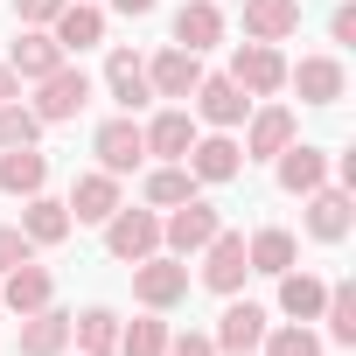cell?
Here are the masks:
<instances>
[{
	"mask_svg": "<svg viewBox=\"0 0 356 356\" xmlns=\"http://www.w3.org/2000/svg\"><path fill=\"white\" fill-rule=\"evenodd\" d=\"M217 231H224V217H217V203H203V196L161 210V252H175V259H196Z\"/></svg>",
	"mask_w": 356,
	"mask_h": 356,
	"instance_id": "cell-1",
	"label": "cell"
},
{
	"mask_svg": "<svg viewBox=\"0 0 356 356\" xmlns=\"http://www.w3.org/2000/svg\"><path fill=\"white\" fill-rule=\"evenodd\" d=\"M133 300H140V307H154V314L182 307V300H189V259H175V252L140 259V266H133Z\"/></svg>",
	"mask_w": 356,
	"mask_h": 356,
	"instance_id": "cell-2",
	"label": "cell"
},
{
	"mask_svg": "<svg viewBox=\"0 0 356 356\" xmlns=\"http://www.w3.org/2000/svg\"><path fill=\"white\" fill-rule=\"evenodd\" d=\"M224 77L245 98H273V91H286V56H280V42H238Z\"/></svg>",
	"mask_w": 356,
	"mask_h": 356,
	"instance_id": "cell-3",
	"label": "cell"
},
{
	"mask_svg": "<svg viewBox=\"0 0 356 356\" xmlns=\"http://www.w3.org/2000/svg\"><path fill=\"white\" fill-rule=\"evenodd\" d=\"M91 91H98V84H91L77 63H63V70H49V77L35 84V105H29V112H35L42 126H70V119L91 105Z\"/></svg>",
	"mask_w": 356,
	"mask_h": 356,
	"instance_id": "cell-4",
	"label": "cell"
},
{
	"mask_svg": "<svg viewBox=\"0 0 356 356\" xmlns=\"http://www.w3.org/2000/svg\"><path fill=\"white\" fill-rule=\"evenodd\" d=\"M105 252L119 259V266H140V259H154L161 252V210H112L105 217Z\"/></svg>",
	"mask_w": 356,
	"mask_h": 356,
	"instance_id": "cell-5",
	"label": "cell"
},
{
	"mask_svg": "<svg viewBox=\"0 0 356 356\" xmlns=\"http://www.w3.org/2000/svg\"><path fill=\"white\" fill-rule=\"evenodd\" d=\"M91 154H98V168H105V175H119V182H126V175L147 161V133H140V119H133V112L105 119V126L91 133Z\"/></svg>",
	"mask_w": 356,
	"mask_h": 356,
	"instance_id": "cell-6",
	"label": "cell"
},
{
	"mask_svg": "<svg viewBox=\"0 0 356 356\" xmlns=\"http://www.w3.org/2000/svg\"><path fill=\"white\" fill-rule=\"evenodd\" d=\"M189 112H196L210 133H238V126H245V112H252V98H245L231 77H210V70H203V84L189 91Z\"/></svg>",
	"mask_w": 356,
	"mask_h": 356,
	"instance_id": "cell-7",
	"label": "cell"
},
{
	"mask_svg": "<svg viewBox=\"0 0 356 356\" xmlns=\"http://www.w3.org/2000/svg\"><path fill=\"white\" fill-rule=\"evenodd\" d=\"M300 203H307V217H300V224H307V238H314V245H342V238H349V224H356V196H349L342 182H321V189H314V196H300Z\"/></svg>",
	"mask_w": 356,
	"mask_h": 356,
	"instance_id": "cell-8",
	"label": "cell"
},
{
	"mask_svg": "<svg viewBox=\"0 0 356 356\" xmlns=\"http://www.w3.org/2000/svg\"><path fill=\"white\" fill-rule=\"evenodd\" d=\"M196 259H203V273H196V280H203L210 293H224V300H231V293L245 286V273H252V259H245V231H217Z\"/></svg>",
	"mask_w": 356,
	"mask_h": 356,
	"instance_id": "cell-9",
	"label": "cell"
},
{
	"mask_svg": "<svg viewBox=\"0 0 356 356\" xmlns=\"http://www.w3.org/2000/svg\"><path fill=\"white\" fill-rule=\"evenodd\" d=\"M266 328H273V314H266L259 300H238V293H231V307L217 314L210 342H217V356H245V349H259V342H266Z\"/></svg>",
	"mask_w": 356,
	"mask_h": 356,
	"instance_id": "cell-10",
	"label": "cell"
},
{
	"mask_svg": "<svg viewBox=\"0 0 356 356\" xmlns=\"http://www.w3.org/2000/svg\"><path fill=\"white\" fill-rule=\"evenodd\" d=\"M182 168L196 175V182H238V175H245V147L231 133H196L189 154H182Z\"/></svg>",
	"mask_w": 356,
	"mask_h": 356,
	"instance_id": "cell-11",
	"label": "cell"
},
{
	"mask_svg": "<svg viewBox=\"0 0 356 356\" xmlns=\"http://www.w3.org/2000/svg\"><path fill=\"white\" fill-rule=\"evenodd\" d=\"M286 84L300 91V105H342L349 70H342V56H300V63H286Z\"/></svg>",
	"mask_w": 356,
	"mask_h": 356,
	"instance_id": "cell-12",
	"label": "cell"
},
{
	"mask_svg": "<svg viewBox=\"0 0 356 356\" xmlns=\"http://www.w3.org/2000/svg\"><path fill=\"white\" fill-rule=\"evenodd\" d=\"M273 175H280V189L286 196H314L328 182V147H307V140H286L273 154Z\"/></svg>",
	"mask_w": 356,
	"mask_h": 356,
	"instance_id": "cell-13",
	"label": "cell"
},
{
	"mask_svg": "<svg viewBox=\"0 0 356 356\" xmlns=\"http://www.w3.org/2000/svg\"><path fill=\"white\" fill-rule=\"evenodd\" d=\"M286 140H300V119L286 112V105H259V112H245V161H273Z\"/></svg>",
	"mask_w": 356,
	"mask_h": 356,
	"instance_id": "cell-14",
	"label": "cell"
},
{
	"mask_svg": "<svg viewBox=\"0 0 356 356\" xmlns=\"http://www.w3.org/2000/svg\"><path fill=\"white\" fill-rule=\"evenodd\" d=\"M196 84H203V56L196 49H175L168 42L161 56H147V91L154 98H189Z\"/></svg>",
	"mask_w": 356,
	"mask_h": 356,
	"instance_id": "cell-15",
	"label": "cell"
},
{
	"mask_svg": "<svg viewBox=\"0 0 356 356\" xmlns=\"http://www.w3.org/2000/svg\"><path fill=\"white\" fill-rule=\"evenodd\" d=\"M70 56H63V42L49 35V29H22L15 35V49H8V70L22 77V84H42L49 70H63Z\"/></svg>",
	"mask_w": 356,
	"mask_h": 356,
	"instance_id": "cell-16",
	"label": "cell"
},
{
	"mask_svg": "<svg viewBox=\"0 0 356 356\" xmlns=\"http://www.w3.org/2000/svg\"><path fill=\"white\" fill-rule=\"evenodd\" d=\"M22 238H29L35 252H49V245H63V238H70V203H56L49 189H35V196H22Z\"/></svg>",
	"mask_w": 356,
	"mask_h": 356,
	"instance_id": "cell-17",
	"label": "cell"
},
{
	"mask_svg": "<svg viewBox=\"0 0 356 356\" xmlns=\"http://www.w3.org/2000/svg\"><path fill=\"white\" fill-rule=\"evenodd\" d=\"M119 203H126L119 196V175H105V168H91V175L70 182V224H105Z\"/></svg>",
	"mask_w": 356,
	"mask_h": 356,
	"instance_id": "cell-18",
	"label": "cell"
},
{
	"mask_svg": "<svg viewBox=\"0 0 356 356\" xmlns=\"http://www.w3.org/2000/svg\"><path fill=\"white\" fill-rule=\"evenodd\" d=\"M49 300H56V273L35 266V259L0 280V307H8V314H35V307H49Z\"/></svg>",
	"mask_w": 356,
	"mask_h": 356,
	"instance_id": "cell-19",
	"label": "cell"
},
{
	"mask_svg": "<svg viewBox=\"0 0 356 356\" xmlns=\"http://www.w3.org/2000/svg\"><path fill=\"white\" fill-rule=\"evenodd\" d=\"M224 42V8L217 0H182V8H175V49H217Z\"/></svg>",
	"mask_w": 356,
	"mask_h": 356,
	"instance_id": "cell-20",
	"label": "cell"
},
{
	"mask_svg": "<svg viewBox=\"0 0 356 356\" xmlns=\"http://www.w3.org/2000/svg\"><path fill=\"white\" fill-rule=\"evenodd\" d=\"M49 35L63 42V56L70 49H98L105 42V8H98V0H63V15L49 22Z\"/></svg>",
	"mask_w": 356,
	"mask_h": 356,
	"instance_id": "cell-21",
	"label": "cell"
},
{
	"mask_svg": "<svg viewBox=\"0 0 356 356\" xmlns=\"http://www.w3.org/2000/svg\"><path fill=\"white\" fill-rule=\"evenodd\" d=\"M49 189V154L42 147H0V196H35Z\"/></svg>",
	"mask_w": 356,
	"mask_h": 356,
	"instance_id": "cell-22",
	"label": "cell"
},
{
	"mask_svg": "<svg viewBox=\"0 0 356 356\" xmlns=\"http://www.w3.org/2000/svg\"><path fill=\"white\" fill-rule=\"evenodd\" d=\"M140 133H147V154H154V161H182V154H189V140H196V112L168 105V112H154Z\"/></svg>",
	"mask_w": 356,
	"mask_h": 356,
	"instance_id": "cell-23",
	"label": "cell"
},
{
	"mask_svg": "<svg viewBox=\"0 0 356 356\" xmlns=\"http://www.w3.org/2000/svg\"><path fill=\"white\" fill-rule=\"evenodd\" d=\"M105 91H112L119 112H140V105L154 98V91H147V63H140L133 49H112V56H105Z\"/></svg>",
	"mask_w": 356,
	"mask_h": 356,
	"instance_id": "cell-24",
	"label": "cell"
},
{
	"mask_svg": "<svg viewBox=\"0 0 356 356\" xmlns=\"http://www.w3.org/2000/svg\"><path fill=\"white\" fill-rule=\"evenodd\" d=\"M63 349H70V314L56 300L22 314V356H63Z\"/></svg>",
	"mask_w": 356,
	"mask_h": 356,
	"instance_id": "cell-25",
	"label": "cell"
},
{
	"mask_svg": "<svg viewBox=\"0 0 356 356\" xmlns=\"http://www.w3.org/2000/svg\"><path fill=\"white\" fill-rule=\"evenodd\" d=\"M300 29V0H245V42H286Z\"/></svg>",
	"mask_w": 356,
	"mask_h": 356,
	"instance_id": "cell-26",
	"label": "cell"
},
{
	"mask_svg": "<svg viewBox=\"0 0 356 356\" xmlns=\"http://www.w3.org/2000/svg\"><path fill=\"white\" fill-rule=\"evenodd\" d=\"M321 300H328V280H314V273H300V266L280 273V314H286V321H321Z\"/></svg>",
	"mask_w": 356,
	"mask_h": 356,
	"instance_id": "cell-27",
	"label": "cell"
},
{
	"mask_svg": "<svg viewBox=\"0 0 356 356\" xmlns=\"http://www.w3.org/2000/svg\"><path fill=\"white\" fill-rule=\"evenodd\" d=\"M245 259H252V273H266V280H280L293 259H300V245H293V231H280V224H266V231H252L245 238Z\"/></svg>",
	"mask_w": 356,
	"mask_h": 356,
	"instance_id": "cell-28",
	"label": "cell"
},
{
	"mask_svg": "<svg viewBox=\"0 0 356 356\" xmlns=\"http://www.w3.org/2000/svg\"><path fill=\"white\" fill-rule=\"evenodd\" d=\"M196 189H203V182H196L182 161H161V168H147V189H140V196H147V210H175V203H189Z\"/></svg>",
	"mask_w": 356,
	"mask_h": 356,
	"instance_id": "cell-29",
	"label": "cell"
},
{
	"mask_svg": "<svg viewBox=\"0 0 356 356\" xmlns=\"http://www.w3.org/2000/svg\"><path fill=\"white\" fill-rule=\"evenodd\" d=\"M70 342H77L84 356H112V349H119V314H112V307H84V314H70Z\"/></svg>",
	"mask_w": 356,
	"mask_h": 356,
	"instance_id": "cell-30",
	"label": "cell"
},
{
	"mask_svg": "<svg viewBox=\"0 0 356 356\" xmlns=\"http://www.w3.org/2000/svg\"><path fill=\"white\" fill-rule=\"evenodd\" d=\"M168 335H175V328L147 307L140 321H119V356H161V349H168Z\"/></svg>",
	"mask_w": 356,
	"mask_h": 356,
	"instance_id": "cell-31",
	"label": "cell"
},
{
	"mask_svg": "<svg viewBox=\"0 0 356 356\" xmlns=\"http://www.w3.org/2000/svg\"><path fill=\"white\" fill-rule=\"evenodd\" d=\"M259 356H321V335L307 321H280V328H266Z\"/></svg>",
	"mask_w": 356,
	"mask_h": 356,
	"instance_id": "cell-32",
	"label": "cell"
},
{
	"mask_svg": "<svg viewBox=\"0 0 356 356\" xmlns=\"http://www.w3.org/2000/svg\"><path fill=\"white\" fill-rule=\"evenodd\" d=\"M321 321H328V335H335V342H356V286H349V280H335V286H328Z\"/></svg>",
	"mask_w": 356,
	"mask_h": 356,
	"instance_id": "cell-33",
	"label": "cell"
},
{
	"mask_svg": "<svg viewBox=\"0 0 356 356\" xmlns=\"http://www.w3.org/2000/svg\"><path fill=\"white\" fill-rule=\"evenodd\" d=\"M35 140H42V119L22 98H8V105H0V147H35Z\"/></svg>",
	"mask_w": 356,
	"mask_h": 356,
	"instance_id": "cell-34",
	"label": "cell"
},
{
	"mask_svg": "<svg viewBox=\"0 0 356 356\" xmlns=\"http://www.w3.org/2000/svg\"><path fill=\"white\" fill-rule=\"evenodd\" d=\"M35 259V245L22 238V224H0V273H15V266H29Z\"/></svg>",
	"mask_w": 356,
	"mask_h": 356,
	"instance_id": "cell-35",
	"label": "cell"
},
{
	"mask_svg": "<svg viewBox=\"0 0 356 356\" xmlns=\"http://www.w3.org/2000/svg\"><path fill=\"white\" fill-rule=\"evenodd\" d=\"M56 15H63V0H15V22L22 29H49Z\"/></svg>",
	"mask_w": 356,
	"mask_h": 356,
	"instance_id": "cell-36",
	"label": "cell"
},
{
	"mask_svg": "<svg viewBox=\"0 0 356 356\" xmlns=\"http://www.w3.org/2000/svg\"><path fill=\"white\" fill-rule=\"evenodd\" d=\"M161 356H217V342L189 328V335H168V349H161Z\"/></svg>",
	"mask_w": 356,
	"mask_h": 356,
	"instance_id": "cell-37",
	"label": "cell"
},
{
	"mask_svg": "<svg viewBox=\"0 0 356 356\" xmlns=\"http://www.w3.org/2000/svg\"><path fill=\"white\" fill-rule=\"evenodd\" d=\"M328 35H335V42H342V49H349V42H356V0H342V8H335V15H328Z\"/></svg>",
	"mask_w": 356,
	"mask_h": 356,
	"instance_id": "cell-38",
	"label": "cell"
},
{
	"mask_svg": "<svg viewBox=\"0 0 356 356\" xmlns=\"http://www.w3.org/2000/svg\"><path fill=\"white\" fill-rule=\"evenodd\" d=\"M112 8H119L126 22H140V15H154V8H161V0H112Z\"/></svg>",
	"mask_w": 356,
	"mask_h": 356,
	"instance_id": "cell-39",
	"label": "cell"
},
{
	"mask_svg": "<svg viewBox=\"0 0 356 356\" xmlns=\"http://www.w3.org/2000/svg\"><path fill=\"white\" fill-rule=\"evenodd\" d=\"M8 98H22V77H15L8 63H0V105H8Z\"/></svg>",
	"mask_w": 356,
	"mask_h": 356,
	"instance_id": "cell-40",
	"label": "cell"
},
{
	"mask_svg": "<svg viewBox=\"0 0 356 356\" xmlns=\"http://www.w3.org/2000/svg\"><path fill=\"white\" fill-rule=\"evenodd\" d=\"M245 356H259V349H245Z\"/></svg>",
	"mask_w": 356,
	"mask_h": 356,
	"instance_id": "cell-41",
	"label": "cell"
}]
</instances>
